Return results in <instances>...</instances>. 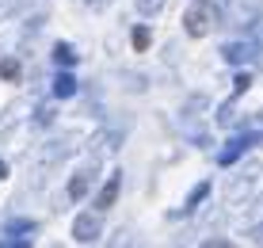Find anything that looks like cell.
Listing matches in <instances>:
<instances>
[{"instance_id":"1","label":"cell","mask_w":263,"mask_h":248,"mask_svg":"<svg viewBox=\"0 0 263 248\" xmlns=\"http://www.w3.org/2000/svg\"><path fill=\"white\" fill-rule=\"evenodd\" d=\"M214 27H217V8H214V0H198V4L187 8L183 31L191 34V39H202V34H210Z\"/></svg>"},{"instance_id":"2","label":"cell","mask_w":263,"mask_h":248,"mask_svg":"<svg viewBox=\"0 0 263 248\" xmlns=\"http://www.w3.org/2000/svg\"><path fill=\"white\" fill-rule=\"evenodd\" d=\"M72 237H77L80 244H92L96 237H99V218H92V214H80L77 222H72Z\"/></svg>"},{"instance_id":"3","label":"cell","mask_w":263,"mask_h":248,"mask_svg":"<svg viewBox=\"0 0 263 248\" xmlns=\"http://www.w3.org/2000/svg\"><path fill=\"white\" fill-rule=\"evenodd\" d=\"M119 191H122V172H115V176L103 183V191L96 195V206H99V210H111L115 199H119Z\"/></svg>"},{"instance_id":"4","label":"cell","mask_w":263,"mask_h":248,"mask_svg":"<svg viewBox=\"0 0 263 248\" xmlns=\"http://www.w3.org/2000/svg\"><path fill=\"white\" fill-rule=\"evenodd\" d=\"M72 92H77V80L69 77V73H61L58 80H53V96H61V99H69Z\"/></svg>"},{"instance_id":"5","label":"cell","mask_w":263,"mask_h":248,"mask_svg":"<svg viewBox=\"0 0 263 248\" xmlns=\"http://www.w3.org/2000/svg\"><path fill=\"white\" fill-rule=\"evenodd\" d=\"M53 61H58V65H77V54H72V46L58 42V46H53Z\"/></svg>"},{"instance_id":"6","label":"cell","mask_w":263,"mask_h":248,"mask_svg":"<svg viewBox=\"0 0 263 248\" xmlns=\"http://www.w3.org/2000/svg\"><path fill=\"white\" fill-rule=\"evenodd\" d=\"M84 191H88V172H80V176H72V183H69V195L84 199Z\"/></svg>"},{"instance_id":"7","label":"cell","mask_w":263,"mask_h":248,"mask_svg":"<svg viewBox=\"0 0 263 248\" xmlns=\"http://www.w3.org/2000/svg\"><path fill=\"white\" fill-rule=\"evenodd\" d=\"M0 77H4V80H20V61H15V58L0 61Z\"/></svg>"},{"instance_id":"8","label":"cell","mask_w":263,"mask_h":248,"mask_svg":"<svg viewBox=\"0 0 263 248\" xmlns=\"http://www.w3.org/2000/svg\"><path fill=\"white\" fill-rule=\"evenodd\" d=\"M149 42H153L149 27H138V31H134V50H149Z\"/></svg>"},{"instance_id":"9","label":"cell","mask_w":263,"mask_h":248,"mask_svg":"<svg viewBox=\"0 0 263 248\" xmlns=\"http://www.w3.org/2000/svg\"><path fill=\"white\" fill-rule=\"evenodd\" d=\"M248 141H252V137H244V141H233L229 149L221 153V164H233V161H237V153H240V149H244V145H248Z\"/></svg>"},{"instance_id":"10","label":"cell","mask_w":263,"mask_h":248,"mask_svg":"<svg viewBox=\"0 0 263 248\" xmlns=\"http://www.w3.org/2000/svg\"><path fill=\"white\" fill-rule=\"evenodd\" d=\"M206 191H210V183H198V187H195V195H191V203H187L183 210H195V206H198V203L206 199Z\"/></svg>"},{"instance_id":"11","label":"cell","mask_w":263,"mask_h":248,"mask_svg":"<svg viewBox=\"0 0 263 248\" xmlns=\"http://www.w3.org/2000/svg\"><path fill=\"white\" fill-rule=\"evenodd\" d=\"M225 58H229V61H240V58H248V46H225Z\"/></svg>"},{"instance_id":"12","label":"cell","mask_w":263,"mask_h":248,"mask_svg":"<svg viewBox=\"0 0 263 248\" xmlns=\"http://www.w3.org/2000/svg\"><path fill=\"white\" fill-rule=\"evenodd\" d=\"M138 8L145 15H153V12H160V8H164V0H138Z\"/></svg>"},{"instance_id":"13","label":"cell","mask_w":263,"mask_h":248,"mask_svg":"<svg viewBox=\"0 0 263 248\" xmlns=\"http://www.w3.org/2000/svg\"><path fill=\"white\" fill-rule=\"evenodd\" d=\"M248 84H252V77H248V73H240V77H237V92H244Z\"/></svg>"},{"instance_id":"14","label":"cell","mask_w":263,"mask_h":248,"mask_svg":"<svg viewBox=\"0 0 263 248\" xmlns=\"http://www.w3.org/2000/svg\"><path fill=\"white\" fill-rule=\"evenodd\" d=\"M4 176H8V164H4V161H0V180H4Z\"/></svg>"}]
</instances>
